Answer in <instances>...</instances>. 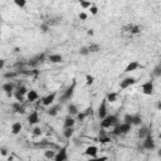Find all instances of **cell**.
I'll return each mask as SVG.
<instances>
[{"label": "cell", "mask_w": 161, "mask_h": 161, "mask_svg": "<svg viewBox=\"0 0 161 161\" xmlns=\"http://www.w3.org/2000/svg\"><path fill=\"white\" fill-rule=\"evenodd\" d=\"M59 109H60V106L59 104H55V106H50L49 108H48V111H47V113L49 114V116H52V117H54V116H57L58 114V112H59Z\"/></svg>", "instance_id": "obj_20"}, {"label": "cell", "mask_w": 161, "mask_h": 161, "mask_svg": "<svg viewBox=\"0 0 161 161\" xmlns=\"http://www.w3.org/2000/svg\"><path fill=\"white\" fill-rule=\"evenodd\" d=\"M68 161H70V160H68Z\"/></svg>", "instance_id": "obj_46"}, {"label": "cell", "mask_w": 161, "mask_h": 161, "mask_svg": "<svg viewBox=\"0 0 161 161\" xmlns=\"http://www.w3.org/2000/svg\"><path fill=\"white\" fill-rule=\"evenodd\" d=\"M87 34L92 36V35H94V30L93 29H89V30H87Z\"/></svg>", "instance_id": "obj_44"}, {"label": "cell", "mask_w": 161, "mask_h": 161, "mask_svg": "<svg viewBox=\"0 0 161 161\" xmlns=\"http://www.w3.org/2000/svg\"><path fill=\"white\" fill-rule=\"evenodd\" d=\"M73 133H74V127H72V128H64V131H63V136L67 140H69L73 136Z\"/></svg>", "instance_id": "obj_24"}, {"label": "cell", "mask_w": 161, "mask_h": 161, "mask_svg": "<svg viewBox=\"0 0 161 161\" xmlns=\"http://www.w3.org/2000/svg\"><path fill=\"white\" fill-rule=\"evenodd\" d=\"M14 108H15V111L18 112V113H25V108L23 107V106H20V103L18 102V104H15L14 106Z\"/></svg>", "instance_id": "obj_35"}, {"label": "cell", "mask_w": 161, "mask_h": 161, "mask_svg": "<svg viewBox=\"0 0 161 161\" xmlns=\"http://www.w3.org/2000/svg\"><path fill=\"white\" fill-rule=\"evenodd\" d=\"M38 98H39V94H38V92L35 89H29L28 93H26V96H25V99L29 101L30 103L31 102H35Z\"/></svg>", "instance_id": "obj_14"}, {"label": "cell", "mask_w": 161, "mask_h": 161, "mask_svg": "<svg viewBox=\"0 0 161 161\" xmlns=\"http://www.w3.org/2000/svg\"><path fill=\"white\" fill-rule=\"evenodd\" d=\"M130 31L132 34H137L141 31V26L140 25H130Z\"/></svg>", "instance_id": "obj_32"}, {"label": "cell", "mask_w": 161, "mask_h": 161, "mask_svg": "<svg viewBox=\"0 0 161 161\" xmlns=\"http://www.w3.org/2000/svg\"><path fill=\"white\" fill-rule=\"evenodd\" d=\"M55 153H57V151H54V150H45V151H44V157H45L47 160H52V161H53Z\"/></svg>", "instance_id": "obj_23"}, {"label": "cell", "mask_w": 161, "mask_h": 161, "mask_svg": "<svg viewBox=\"0 0 161 161\" xmlns=\"http://www.w3.org/2000/svg\"><path fill=\"white\" fill-rule=\"evenodd\" d=\"M107 114H108L107 113V101H106V98H103L102 102L99 103L98 108H97V116L99 119H103Z\"/></svg>", "instance_id": "obj_7"}, {"label": "cell", "mask_w": 161, "mask_h": 161, "mask_svg": "<svg viewBox=\"0 0 161 161\" xmlns=\"http://www.w3.org/2000/svg\"><path fill=\"white\" fill-rule=\"evenodd\" d=\"M0 153H1L3 156H6V155H8V151H6V148H0Z\"/></svg>", "instance_id": "obj_43"}, {"label": "cell", "mask_w": 161, "mask_h": 161, "mask_svg": "<svg viewBox=\"0 0 161 161\" xmlns=\"http://www.w3.org/2000/svg\"><path fill=\"white\" fill-rule=\"evenodd\" d=\"M151 132H150V130H148V127H146V126H142L140 130H138V132H137V135H138V137L140 138H145L147 135H150Z\"/></svg>", "instance_id": "obj_21"}, {"label": "cell", "mask_w": 161, "mask_h": 161, "mask_svg": "<svg viewBox=\"0 0 161 161\" xmlns=\"http://www.w3.org/2000/svg\"><path fill=\"white\" fill-rule=\"evenodd\" d=\"M93 3H91V1H84V0H80L79 1V5H80V8L82 9H84V10H88L89 8H91V5H92Z\"/></svg>", "instance_id": "obj_28"}, {"label": "cell", "mask_w": 161, "mask_h": 161, "mask_svg": "<svg viewBox=\"0 0 161 161\" xmlns=\"http://www.w3.org/2000/svg\"><path fill=\"white\" fill-rule=\"evenodd\" d=\"M78 18H79L80 20H87V18H88V14H87L86 11H80V13L78 14Z\"/></svg>", "instance_id": "obj_38"}, {"label": "cell", "mask_w": 161, "mask_h": 161, "mask_svg": "<svg viewBox=\"0 0 161 161\" xmlns=\"http://www.w3.org/2000/svg\"><path fill=\"white\" fill-rule=\"evenodd\" d=\"M21 130H23V125L20 122H14L11 125V128H10V131H11L13 135H19L21 132Z\"/></svg>", "instance_id": "obj_18"}, {"label": "cell", "mask_w": 161, "mask_h": 161, "mask_svg": "<svg viewBox=\"0 0 161 161\" xmlns=\"http://www.w3.org/2000/svg\"><path fill=\"white\" fill-rule=\"evenodd\" d=\"M79 54H80V55H88V54H89L88 48H87V47H82L80 50H79Z\"/></svg>", "instance_id": "obj_39"}, {"label": "cell", "mask_w": 161, "mask_h": 161, "mask_svg": "<svg viewBox=\"0 0 161 161\" xmlns=\"http://www.w3.org/2000/svg\"><path fill=\"white\" fill-rule=\"evenodd\" d=\"M88 10H89L91 15H97V14H98V10H99V9H98V6H97L96 4H92V5H91V8H89Z\"/></svg>", "instance_id": "obj_31"}, {"label": "cell", "mask_w": 161, "mask_h": 161, "mask_svg": "<svg viewBox=\"0 0 161 161\" xmlns=\"http://www.w3.org/2000/svg\"><path fill=\"white\" fill-rule=\"evenodd\" d=\"M48 60H49L50 63H54V64L62 63V62H63V55H62V54H58V53L49 54V55H48Z\"/></svg>", "instance_id": "obj_15"}, {"label": "cell", "mask_w": 161, "mask_h": 161, "mask_svg": "<svg viewBox=\"0 0 161 161\" xmlns=\"http://www.w3.org/2000/svg\"><path fill=\"white\" fill-rule=\"evenodd\" d=\"M86 116H87V113L78 112V114H77V119H75V121H83V119L86 118Z\"/></svg>", "instance_id": "obj_40"}, {"label": "cell", "mask_w": 161, "mask_h": 161, "mask_svg": "<svg viewBox=\"0 0 161 161\" xmlns=\"http://www.w3.org/2000/svg\"><path fill=\"white\" fill-rule=\"evenodd\" d=\"M123 122L127 123V125H131V123H132V114H131V113H126V114L123 116ZM131 126H132V125H131Z\"/></svg>", "instance_id": "obj_33"}, {"label": "cell", "mask_w": 161, "mask_h": 161, "mask_svg": "<svg viewBox=\"0 0 161 161\" xmlns=\"http://www.w3.org/2000/svg\"><path fill=\"white\" fill-rule=\"evenodd\" d=\"M55 98H57V92H52V93H49L42 98V104L45 107H50L54 103Z\"/></svg>", "instance_id": "obj_9"}, {"label": "cell", "mask_w": 161, "mask_h": 161, "mask_svg": "<svg viewBox=\"0 0 161 161\" xmlns=\"http://www.w3.org/2000/svg\"><path fill=\"white\" fill-rule=\"evenodd\" d=\"M39 28H40V30H42L43 33H47V31L49 30V25H48V24H42Z\"/></svg>", "instance_id": "obj_41"}, {"label": "cell", "mask_w": 161, "mask_h": 161, "mask_svg": "<svg viewBox=\"0 0 161 161\" xmlns=\"http://www.w3.org/2000/svg\"><path fill=\"white\" fill-rule=\"evenodd\" d=\"M69 160V156H68V146H63L59 151H57L53 161H68Z\"/></svg>", "instance_id": "obj_4"}, {"label": "cell", "mask_w": 161, "mask_h": 161, "mask_svg": "<svg viewBox=\"0 0 161 161\" xmlns=\"http://www.w3.org/2000/svg\"><path fill=\"white\" fill-rule=\"evenodd\" d=\"M14 4L18 6V8H25L26 6V0H14Z\"/></svg>", "instance_id": "obj_34"}, {"label": "cell", "mask_w": 161, "mask_h": 161, "mask_svg": "<svg viewBox=\"0 0 161 161\" xmlns=\"http://www.w3.org/2000/svg\"><path fill=\"white\" fill-rule=\"evenodd\" d=\"M94 83V77L92 74H86V84L87 86H92Z\"/></svg>", "instance_id": "obj_30"}, {"label": "cell", "mask_w": 161, "mask_h": 161, "mask_svg": "<svg viewBox=\"0 0 161 161\" xmlns=\"http://www.w3.org/2000/svg\"><path fill=\"white\" fill-rule=\"evenodd\" d=\"M137 82V79L135 78V77H126V78H123L121 82H119V88L121 89H127V88H130L131 86H133L135 83Z\"/></svg>", "instance_id": "obj_8"}, {"label": "cell", "mask_w": 161, "mask_h": 161, "mask_svg": "<svg viewBox=\"0 0 161 161\" xmlns=\"http://www.w3.org/2000/svg\"><path fill=\"white\" fill-rule=\"evenodd\" d=\"M84 153H86V156H88L89 158H92V157H97V156H98V147H97L96 145L87 146L86 150H84Z\"/></svg>", "instance_id": "obj_11"}, {"label": "cell", "mask_w": 161, "mask_h": 161, "mask_svg": "<svg viewBox=\"0 0 161 161\" xmlns=\"http://www.w3.org/2000/svg\"><path fill=\"white\" fill-rule=\"evenodd\" d=\"M63 125H64V128H72L75 125V118L72 117V116H67L64 118V123Z\"/></svg>", "instance_id": "obj_17"}, {"label": "cell", "mask_w": 161, "mask_h": 161, "mask_svg": "<svg viewBox=\"0 0 161 161\" xmlns=\"http://www.w3.org/2000/svg\"><path fill=\"white\" fill-rule=\"evenodd\" d=\"M14 77H16V73H14V72H8V73L4 74V78L5 79H13Z\"/></svg>", "instance_id": "obj_37"}, {"label": "cell", "mask_w": 161, "mask_h": 161, "mask_svg": "<svg viewBox=\"0 0 161 161\" xmlns=\"http://www.w3.org/2000/svg\"><path fill=\"white\" fill-rule=\"evenodd\" d=\"M117 123H119V118L117 114H107L103 119H101V128L102 130H108V128H113Z\"/></svg>", "instance_id": "obj_1"}, {"label": "cell", "mask_w": 161, "mask_h": 161, "mask_svg": "<svg viewBox=\"0 0 161 161\" xmlns=\"http://www.w3.org/2000/svg\"><path fill=\"white\" fill-rule=\"evenodd\" d=\"M1 89L6 93L8 97H11L13 93H14V91H15V84H14L11 80H8V82H5V83L1 86Z\"/></svg>", "instance_id": "obj_10"}, {"label": "cell", "mask_w": 161, "mask_h": 161, "mask_svg": "<svg viewBox=\"0 0 161 161\" xmlns=\"http://www.w3.org/2000/svg\"><path fill=\"white\" fill-rule=\"evenodd\" d=\"M0 28H1V19H0Z\"/></svg>", "instance_id": "obj_45"}, {"label": "cell", "mask_w": 161, "mask_h": 161, "mask_svg": "<svg viewBox=\"0 0 161 161\" xmlns=\"http://www.w3.org/2000/svg\"><path fill=\"white\" fill-rule=\"evenodd\" d=\"M28 122L30 123V125H38L39 122H40V118H39V113H38V111H31L29 114H28Z\"/></svg>", "instance_id": "obj_12"}, {"label": "cell", "mask_w": 161, "mask_h": 161, "mask_svg": "<svg viewBox=\"0 0 161 161\" xmlns=\"http://www.w3.org/2000/svg\"><path fill=\"white\" fill-rule=\"evenodd\" d=\"M87 48H88V52H89V53H96V52L101 50L99 44H96V43H92V44H91V45H88Z\"/></svg>", "instance_id": "obj_25"}, {"label": "cell", "mask_w": 161, "mask_h": 161, "mask_svg": "<svg viewBox=\"0 0 161 161\" xmlns=\"http://www.w3.org/2000/svg\"><path fill=\"white\" fill-rule=\"evenodd\" d=\"M152 74L155 75V77H161V65L160 64H157L155 68H153V70H152Z\"/></svg>", "instance_id": "obj_29"}, {"label": "cell", "mask_w": 161, "mask_h": 161, "mask_svg": "<svg viewBox=\"0 0 161 161\" xmlns=\"http://www.w3.org/2000/svg\"><path fill=\"white\" fill-rule=\"evenodd\" d=\"M141 65H140V63L137 62V60H131L127 65H126V68H125V72L126 73H131V72H135V70H137L138 68H140Z\"/></svg>", "instance_id": "obj_13"}, {"label": "cell", "mask_w": 161, "mask_h": 161, "mask_svg": "<svg viewBox=\"0 0 161 161\" xmlns=\"http://www.w3.org/2000/svg\"><path fill=\"white\" fill-rule=\"evenodd\" d=\"M4 67H5V59L0 58V69H3Z\"/></svg>", "instance_id": "obj_42"}, {"label": "cell", "mask_w": 161, "mask_h": 161, "mask_svg": "<svg viewBox=\"0 0 161 161\" xmlns=\"http://www.w3.org/2000/svg\"><path fill=\"white\" fill-rule=\"evenodd\" d=\"M31 135H33L34 137H40V136L43 135V130H42L40 127L35 126V127L33 128V131H31Z\"/></svg>", "instance_id": "obj_26"}, {"label": "cell", "mask_w": 161, "mask_h": 161, "mask_svg": "<svg viewBox=\"0 0 161 161\" xmlns=\"http://www.w3.org/2000/svg\"><path fill=\"white\" fill-rule=\"evenodd\" d=\"M117 98H118V93L117 92H108L107 94H106V101H107V103L109 102V103H114L116 101H117Z\"/></svg>", "instance_id": "obj_19"}, {"label": "cell", "mask_w": 161, "mask_h": 161, "mask_svg": "<svg viewBox=\"0 0 161 161\" xmlns=\"http://www.w3.org/2000/svg\"><path fill=\"white\" fill-rule=\"evenodd\" d=\"M153 91H155V86H153V82L152 80H146L145 83L141 84V92L145 96H152L153 94Z\"/></svg>", "instance_id": "obj_5"}, {"label": "cell", "mask_w": 161, "mask_h": 161, "mask_svg": "<svg viewBox=\"0 0 161 161\" xmlns=\"http://www.w3.org/2000/svg\"><path fill=\"white\" fill-rule=\"evenodd\" d=\"M132 126H141L142 125V117L136 113V114H132Z\"/></svg>", "instance_id": "obj_22"}, {"label": "cell", "mask_w": 161, "mask_h": 161, "mask_svg": "<svg viewBox=\"0 0 161 161\" xmlns=\"http://www.w3.org/2000/svg\"><path fill=\"white\" fill-rule=\"evenodd\" d=\"M142 147H143L145 150H148V151H151V150H153V148L156 147L155 140H153V137H152L151 133L147 135L145 138H142Z\"/></svg>", "instance_id": "obj_6"}, {"label": "cell", "mask_w": 161, "mask_h": 161, "mask_svg": "<svg viewBox=\"0 0 161 161\" xmlns=\"http://www.w3.org/2000/svg\"><path fill=\"white\" fill-rule=\"evenodd\" d=\"M108 157L107 156H97V157H92V158H88V161H107Z\"/></svg>", "instance_id": "obj_36"}, {"label": "cell", "mask_w": 161, "mask_h": 161, "mask_svg": "<svg viewBox=\"0 0 161 161\" xmlns=\"http://www.w3.org/2000/svg\"><path fill=\"white\" fill-rule=\"evenodd\" d=\"M28 91H29V89H28L25 86H19V87L16 88V91H15V92H18L19 94H21V96H24V97H25V96H26V93H28Z\"/></svg>", "instance_id": "obj_27"}, {"label": "cell", "mask_w": 161, "mask_h": 161, "mask_svg": "<svg viewBox=\"0 0 161 161\" xmlns=\"http://www.w3.org/2000/svg\"><path fill=\"white\" fill-rule=\"evenodd\" d=\"M131 130H132V126H131V125H127V123H125V122L117 123V125L113 127L112 135H113V136H123V135L130 133Z\"/></svg>", "instance_id": "obj_2"}, {"label": "cell", "mask_w": 161, "mask_h": 161, "mask_svg": "<svg viewBox=\"0 0 161 161\" xmlns=\"http://www.w3.org/2000/svg\"><path fill=\"white\" fill-rule=\"evenodd\" d=\"M67 111H68V113H69V116H77L78 114V112H79V109H78V107H77V104H74V103H68V106H67Z\"/></svg>", "instance_id": "obj_16"}, {"label": "cell", "mask_w": 161, "mask_h": 161, "mask_svg": "<svg viewBox=\"0 0 161 161\" xmlns=\"http://www.w3.org/2000/svg\"><path fill=\"white\" fill-rule=\"evenodd\" d=\"M75 86H77V80L74 79V80L72 82V84H70L65 91H63V93H62V96H60V102H68V101H70V99L73 98L74 91H75Z\"/></svg>", "instance_id": "obj_3"}]
</instances>
